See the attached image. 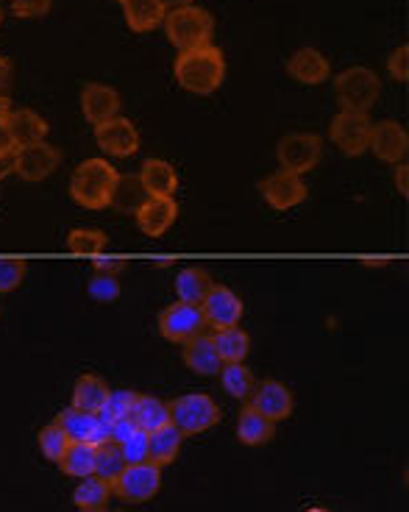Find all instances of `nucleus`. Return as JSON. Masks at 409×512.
Wrapping results in <instances>:
<instances>
[{"instance_id":"c85d7f7f","label":"nucleus","mask_w":409,"mask_h":512,"mask_svg":"<svg viewBox=\"0 0 409 512\" xmlns=\"http://www.w3.org/2000/svg\"><path fill=\"white\" fill-rule=\"evenodd\" d=\"M181 443H184V435L173 423H167L162 429L151 432V462L165 468V465H173L179 460L181 454Z\"/></svg>"},{"instance_id":"72a5a7b5","label":"nucleus","mask_w":409,"mask_h":512,"mask_svg":"<svg viewBox=\"0 0 409 512\" xmlns=\"http://www.w3.org/2000/svg\"><path fill=\"white\" fill-rule=\"evenodd\" d=\"M123 468H126V457H123V451H120L117 443L95 446V476H101V479H106L112 485L117 476L123 474Z\"/></svg>"},{"instance_id":"7ed1b4c3","label":"nucleus","mask_w":409,"mask_h":512,"mask_svg":"<svg viewBox=\"0 0 409 512\" xmlns=\"http://www.w3.org/2000/svg\"><path fill=\"white\" fill-rule=\"evenodd\" d=\"M162 26H165V34L167 39H170V45L179 53L212 45V34H215V20H212V14L206 12V9H201V6H195V3L167 12Z\"/></svg>"},{"instance_id":"6ab92c4d","label":"nucleus","mask_w":409,"mask_h":512,"mask_svg":"<svg viewBox=\"0 0 409 512\" xmlns=\"http://www.w3.org/2000/svg\"><path fill=\"white\" fill-rule=\"evenodd\" d=\"M6 131L12 137L14 148H26L34 142H42L48 137V120L37 115L34 109H12V115L6 117Z\"/></svg>"},{"instance_id":"864d4df0","label":"nucleus","mask_w":409,"mask_h":512,"mask_svg":"<svg viewBox=\"0 0 409 512\" xmlns=\"http://www.w3.org/2000/svg\"><path fill=\"white\" fill-rule=\"evenodd\" d=\"M307 512H326V510H323V507H309Z\"/></svg>"},{"instance_id":"4d7b16f0","label":"nucleus","mask_w":409,"mask_h":512,"mask_svg":"<svg viewBox=\"0 0 409 512\" xmlns=\"http://www.w3.org/2000/svg\"><path fill=\"white\" fill-rule=\"evenodd\" d=\"M120 3H123V0H120Z\"/></svg>"},{"instance_id":"cd10ccee","label":"nucleus","mask_w":409,"mask_h":512,"mask_svg":"<svg viewBox=\"0 0 409 512\" xmlns=\"http://www.w3.org/2000/svg\"><path fill=\"white\" fill-rule=\"evenodd\" d=\"M151 195L142 187L140 176H117L115 192H112V209L123 212V215H137L140 206L148 201Z\"/></svg>"},{"instance_id":"f704fd0d","label":"nucleus","mask_w":409,"mask_h":512,"mask_svg":"<svg viewBox=\"0 0 409 512\" xmlns=\"http://www.w3.org/2000/svg\"><path fill=\"white\" fill-rule=\"evenodd\" d=\"M67 251L78 256H98L106 251V234L101 229H73L67 234Z\"/></svg>"},{"instance_id":"bb28decb","label":"nucleus","mask_w":409,"mask_h":512,"mask_svg":"<svg viewBox=\"0 0 409 512\" xmlns=\"http://www.w3.org/2000/svg\"><path fill=\"white\" fill-rule=\"evenodd\" d=\"M131 421H134L137 429L151 435V432H156V429H162V426L170 423V407H167V401H162V398L140 393L137 404H134V412H131Z\"/></svg>"},{"instance_id":"f257e3e1","label":"nucleus","mask_w":409,"mask_h":512,"mask_svg":"<svg viewBox=\"0 0 409 512\" xmlns=\"http://www.w3.org/2000/svg\"><path fill=\"white\" fill-rule=\"evenodd\" d=\"M173 76L179 81L181 90L192 92V95H212L226 81L223 51L215 45H204L195 51L179 53L176 64H173Z\"/></svg>"},{"instance_id":"2eb2a0df","label":"nucleus","mask_w":409,"mask_h":512,"mask_svg":"<svg viewBox=\"0 0 409 512\" xmlns=\"http://www.w3.org/2000/svg\"><path fill=\"white\" fill-rule=\"evenodd\" d=\"M368 151H373L376 159H382L387 165H401L407 162L409 154V134L407 128L398 120H382L371 128V142Z\"/></svg>"},{"instance_id":"2f4dec72","label":"nucleus","mask_w":409,"mask_h":512,"mask_svg":"<svg viewBox=\"0 0 409 512\" xmlns=\"http://www.w3.org/2000/svg\"><path fill=\"white\" fill-rule=\"evenodd\" d=\"M220 384H223V390L229 393L231 398H237V401H248L251 393H254L256 379L251 368H245V362H226L223 368H220Z\"/></svg>"},{"instance_id":"a211bd4d","label":"nucleus","mask_w":409,"mask_h":512,"mask_svg":"<svg viewBox=\"0 0 409 512\" xmlns=\"http://www.w3.org/2000/svg\"><path fill=\"white\" fill-rule=\"evenodd\" d=\"M137 218V226H140L142 234L148 237H162L170 231V226L179 218V204L176 198H148L145 204L140 206V212L134 215Z\"/></svg>"},{"instance_id":"393cba45","label":"nucleus","mask_w":409,"mask_h":512,"mask_svg":"<svg viewBox=\"0 0 409 512\" xmlns=\"http://www.w3.org/2000/svg\"><path fill=\"white\" fill-rule=\"evenodd\" d=\"M56 423L64 429V435L70 437V443H92L95 432H98V423L101 415L95 412H81L76 407H67L56 415Z\"/></svg>"},{"instance_id":"a19ab883","label":"nucleus","mask_w":409,"mask_h":512,"mask_svg":"<svg viewBox=\"0 0 409 512\" xmlns=\"http://www.w3.org/2000/svg\"><path fill=\"white\" fill-rule=\"evenodd\" d=\"M12 3V14L20 20H34V17H45L51 12L53 0H9Z\"/></svg>"},{"instance_id":"79ce46f5","label":"nucleus","mask_w":409,"mask_h":512,"mask_svg":"<svg viewBox=\"0 0 409 512\" xmlns=\"http://www.w3.org/2000/svg\"><path fill=\"white\" fill-rule=\"evenodd\" d=\"M387 73L393 81H401V84H407L409 81V48L407 45H401L396 51L390 53V59H387Z\"/></svg>"},{"instance_id":"6e6d98bb","label":"nucleus","mask_w":409,"mask_h":512,"mask_svg":"<svg viewBox=\"0 0 409 512\" xmlns=\"http://www.w3.org/2000/svg\"><path fill=\"white\" fill-rule=\"evenodd\" d=\"M0 3H6V0H0Z\"/></svg>"},{"instance_id":"603ef678","label":"nucleus","mask_w":409,"mask_h":512,"mask_svg":"<svg viewBox=\"0 0 409 512\" xmlns=\"http://www.w3.org/2000/svg\"><path fill=\"white\" fill-rule=\"evenodd\" d=\"M3 17H6V12H3V3H0V26H3Z\"/></svg>"},{"instance_id":"4be33fe9","label":"nucleus","mask_w":409,"mask_h":512,"mask_svg":"<svg viewBox=\"0 0 409 512\" xmlns=\"http://www.w3.org/2000/svg\"><path fill=\"white\" fill-rule=\"evenodd\" d=\"M184 365L198 376H218L223 362H220L209 334H198V337L184 343Z\"/></svg>"},{"instance_id":"f8f14e48","label":"nucleus","mask_w":409,"mask_h":512,"mask_svg":"<svg viewBox=\"0 0 409 512\" xmlns=\"http://www.w3.org/2000/svg\"><path fill=\"white\" fill-rule=\"evenodd\" d=\"M248 407L254 412H259L262 418L279 423L287 421L293 415V390L284 382H276V379H265L254 387V393L248 398Z\"/></svg>"},{"instance_id":"473e14b6","label":"nucleus","mask_w":409,"mask_h":512,"mask_svg":"<svg viewBox=\"0 0 409 512\" xmlns=\"http://www.w3.org/2000/svg\"><path fill=\"white\" fill-rule=\"evenodd\" d=\"M109 499H112V485L95 474L81 479L76 490H73V504L78 510H101V507L109 504Z\"/></svg>"},{"instance_id":"c9c22d12","label":"nucleus","mask_w":409,"mask_h":512,"mask_svg":"<svg viewBox=\"0 0 409 512\" xmlns=\"http://www.w3.org/2000/svg\"><path fill=\"white\" fill-rule=\"evenodd\" d=\"M39 451H42V457L48 462H59L64 457V451L70 446V437L64 435V429L59 423L53 421L48 426H42L37 435Z\"/></svg>"},{"instance_id":"412c9836","label":"nucleus","mask_w":409,"mask_h":512,"mask_svg":"<svg viewBox=\"0 0 409 512\" xmlns=\"http://www.w3.org/2000/svg\"><path fill=\"white\" fill-rule=\"evenodd\" d=\"M123 17H126V26L134 34H148L165 23L167 9L162 6V0H123Z\"/></svg>"},{"instance_id":"0eeeda50","label":"nucleus","mask_w":409,"mask_h":512,"mask_svg":"<svg viewBox=\"0 0 409 512\" xmlns=\"http://www.w3.org/2000/svg\"><path fill=\"white\" fill-rule=\"evenodd\" d=\"M371 117L357 115V112H337L329 123V137L340 148V154L357 159L368 151L371 142Z\"/></svg>"},{"instance_id":"f3484780","label":"nucleus","mask_w":409,"mask_h":512,"mask_svg":"<svg viewBox=\"0 0 409 512\" xmlns=\"http://www.w3.org/2000/svg\"><path fill=\"white\" fill-rule=\"evenodd\" d=\"M120 106H123L120 92L115 87H109V84H87L81 90V112L92 126L120 115Z\"/></svg>"},{"instance_id":"37998d69","label":"nucleus","mask_w":409,"mask_h":512,"mask_svg":"<svg viewBox=\"0 0 409 512\" xmlns=\"http://www.w3.org/2000/svg\"><path fill=\"white\" fill-rule=\"evenodd\" d=\"M92 268H95V273H106V276H117L120 270L126 268V262L123 259H115V256H95L92 259Z\"/></svg>"},{"instance_id":"5fc2aeb1","label":"nucleus","mask_w":409,"mask_h":512,"mask_svg":"<svg viewBox=\"0 0 409 512\" xmlns=\"http://www.w3.org/2000/svg\"><path fill=\"white\" fill-rule=\"evenodd\" d=\"M78 512H109L106 507H101V510H78Z\"/></svg>"},{"instance_id":"a18cd8bd","label":"nucleus","mask_w":409,"mask_h":512,"mask_svg":"<svg viewBox=\"0 0 409 512\" xmlns=\"http://www.w3.org/2000/svg\"><path fill=\"white\" fill-rule=\"evenodd\" d=\"M393 181H396V190L401 192L404 198H409V167H407V162L396 165V176H393Z\"/></svg>"},{"instance_id":"09e8293b","label":"nucleus","mask_w":409,"mask_h":512,"mask_svg":"<svg viewBox=\"0 0 409 512\" xmlns=\"http://www.w3.org/2000/svg\"><path fill=\"white\" fill-rule=\"evenodd\" d=\"M9 115H12V101L6 98V92H0V123H6Z\"/></svg>"},{"instance_id":"f03ea898","label":"nucleus","mask_w":409,"mask_h":512,"mask_svg":"<svg viewBox=\"0 0 409 512\" xmlns=\"http://www.w3.org/2000/svg\"><path fill=\"white\" fill-rule=\"evenodd\" d=\"M117 176L120 173L109 159H87L70 176V198L81 209H106L112 204Z\"/></svg>"},{"instance_id":"4468645a","label":"nucleus","mask_w":409,"mask_h":512,"mask_svg":"<svg viewBox=\"0 0 409 512\" xmlns=\"http://www.w3.org/2000/svg\"><path fill=\"white\" fill-rule=\"evenodd\" d=\"M259 190H262V198H265L276 212H287V209H293V206L307 201V184H304V176H295L290 170H276V173H270L268 179L259 184Z\"/></svg>"},{"instance_id":"c756f323","label":"nucleus","mask_w":409,"mask_h":512,"mask_svg":"<svg viewBox=\"0 0 409 512\" xmlns=\"http://www.w3.org/2000/svg\"><path fill=\"white\" fill-rule=\"evenodd\" d=\"M212 284L215 282H212V276L204 268H184L176 276V295H179V301H184V304L201 307V301L212 290Z\"/></svg>"},{"instance_id":"3c124183","label":"nucleus","mask_w":409,"mask_h":512,"mask_svg":"<svg viewBox=\"0 0 409 512\" xmlns=\"http://www.w3.org/2000/svg\"><path fill=\"white\" fill-rule=\"evenodd\" d=\"M365 268H387V259H365Z\"/></svg>"},{"instance_id":"20e7f679","label":"nucleus","mask_w":409,"mask_h":512,"mask_svg":"<svg viewBox=\"0 0 409 512\" xmlns=\"http://www.w3.org/2000/svg\"><path fill=\"white\" fill-rule=\"evenodd\" d=\"M379 76L371 67H348L334 76V98L340 103V112H357L368 115L379 101Z\"/></svg>"},{"instance_id":"c03bdc74","label":"nucleus","mask_w":409,"mask_h":512,"mask_svg":"<svg viewBox=\"0 0 409 512\" xmlns=\"http://www.w3.org/2000/svg\"><path fill=\"white\" fill-rule=\"evenodd\" d=\"M12 76H14L12 59L0 53V92H6L9 87H12Z\"/></svg>"},{"instance_id":"a878e982","label":"nucleus","mask_w":409,"mask_h":512,"mask_svg":"<svg viewBox=\"0 0 409 512\" xmlns=\"http://www.w3.org/2000/svg\"><path fill=\"white\" fill-rule=\"evenodd\" d=\"M212 337V346L218 351L220 362H245L248 351H251V337L248 332H243L240 326H229V329H215Z\"/></svg>"},{"instance_id":"58836bf2","label":"nucleus","mask_w":409,"mask_h":512,"mask_svg":"<svg viewBox=\"0 0 409 512\" xmlns=\"http://www.w3.org/2000/svg\"><path fill=\"white\" fill-rule=\"evenodd\" d=\"M120 451L126 457V465H137V462H151V435L134 429L131 435L120 443Z\"/></svg>"},{"instance_id":"e433bc0d","label":"nucleus","mask_w":409,"mask_h":512,"mask_svg":"<svg viewBox=\"0 0 409 512\" xmlns=\"http://www.w3.org/2000/svg\"><path fill=\"white\" fill-rule=\"evenodd\" d=\"M137 396H140V393H134V390H112L109 398H106V404H103V410L98 412V415H101L103 421L131 418L134 404H137Z\"/></svg>"},{"instance_id":"b1692460","label":"nucleus","mask_w":409,"mask_h":512,"mask_svg":"<svg viewBox=\"0 0 409 512\" xmlns=\"http://www.w3.org/2000/svg\"><path fill=\"white\" fill-rule=\"evenodd\" d=\"M276 437V423L268 421V418H262L259 412H254L248 404L240 412V418H237V440L243 443V446H265Z\"/></svg>"},{"instance_id":"9b49d317","label":"nucleus","mask_w":409,"mask_h":512,"mask_svg":"<svg viewBox=\"0 0 409 512\" xmlns=\"http://www.w3.org/2000/svg\"><path fill=\"white\" fill-rule=\"evenodd\" d=\"M95 142L112 159H128L140 151V131L128 117H112L95 126Z\"/></svg>"},{"instance_id":"4c0bfd02","label":"nucleus","mask_w":409,"mask_h":512,"mask_svg":"<svg viewBox=\"0 0 409 512\" xmlns=\"http://www.w3.org/2000/svg\"><path fill=\"white\" fill-rule=\"evenodd\" d=\"M28 265L26 259L17 256H0V295L17 290L23 279H26Z\"/></svg>"},{"instance_id":"49530a36","label":"nucleus","mask_w":409,"mask_h":512,"mask_svg":"<svg viewBox=\"0 0 409 512\" xmlns=\"http://www.w3.org/2000/svg\"><path fill=\"white\" fill-rule=\"evenodd\" d=\"M12 151H17V148H14V142H12V137H9V131H6V126L0 123V156L12 154Z\"/></svg>"},{"instance_id":"423d86ee","label":"nucleus","mask_w":409,"mask_h":512,"mask_svg":"<svg viewBox=\"0 0 409 512\" xmlns=\"http://www.w3.org/2000/svg\"><path fill=\"white\" fill-rule=\"evenodd\" d=\"M162 490V468L154 462H137L126 465L123 474L112 482V496L128 504H145Z\"/></svg>"},{"instance_id":"9d476101","label":"nucleus","mask_w":409,"mask_h":512,"mask_svg":"<svg viewBox=\"0 0 409 512\" xmlns=\"http://www.w3.org/2000/svg\"><path fill=\"white\" fill-rule=\"evenodd\" d=\"M59 162H62L59 148H53L45 140L34 142L14 151V176H20L28 184H37V181L51 179Z\"/></svg>"},{"instance_id":"ddd939ff","label":"nucleus","mask_w":409,"mask_h":512,"mask_svg":"<svg viewBox=\"0 0 409 512\" xmlns=\"http://www.w3.org/2000/svg\"><path fill=\"white\" fill-rule=\"evenodd\" d=\"M201 312H204L206 326H212V329H229V326H237L243 320L245 307L243 301H240V295L234 293L231 287L212 284V290L201 301Z\"/></svg>"},{"instance_id":"aec40b11","label":"nucleus","mask_w":409,"mask_h":512,"mask_svg":"<svg viewBox=\"0 0 409 512\" xmlns=\"http://www.w3.org/2000/svg\"><path fill=\"white\" fill-rule=\"evenodd\" d=\"M140 181L148 195L154 198H173L179 190V173L165 159H145L140 170Z\"/></svg>"},{"instance_id":"dca6fc26","label":"nucleus","mask_w":409,"mask_h":512,"mask_svg":"<svg viewBox=\"0 0 409 512\" xmlns=\"http://www.w3.org/2000/svg\"><path fill=\"white\" fill-rule=\"evenodd\" d=\"M287 73L304 87H318L332 78V64L318 51V48H298L287 59Z\"/></svg>"},{"instance_id":"5701e85b","label":"nucleus","mask_w":409,"mask_h":512,"mask_svg":"<svg viewBox=\"0 0 409 512\" xmlns=\"http://www.w3.org/2000/svg\"><path fill=\"white\" fill-rule=\"evenodd\" d=\"M109 384L103 382L101 376H95V373H84V376H78L76 384H73V404L70 407H76L81 412H98L103 410V404H106V398H109Z\"/></svg>"},{"instance_id":"7c9ffc66","label":"nucleus","mask_w":409,"mask_h":512,"mask_svg":"<svg viewBox=\"0 0 409 512\" xmlns=\"http://www.w3.org/2000/svg\"><path fill=\"white\" fill-rule=\"evenodd\" d=\"M59 471L73 479H87L95 474V446L92 443H70L59 462Z\"/></svg>"},{"instance_id":"ea45409f","label":"nucleus","mask_w":409,"mask_h":512,"mask_svg":"<svg viewBox=\"0 0 409 512\" xmlns=\"http://www.w3.org/2000/svg\"><path fill=\"white\" fill-rule=\"evenodd\" d=\"M87 293L92 295V301H98V304H115L120 293H123V287L117 282V276H106V273H95L87 284Z\"/></svg>"},{"instance_id":"1a4fd4ad","label":"nucleus","mask_w":409,"mask_h":512,"mask_svg":"<svg viewBox=\"0 0 409 512\" xmlns=\"http://www.w3.org/2000/svg\"><path fill=\"white\" fill-rule=\"evenodd\" d=\"M206 329V318L201 307H195V304H184V301H176V304H170L159 312V332L165 340L170 343H187L192 337H198V334H204Z\"/></svg>"},{"instance_id":"6e6552de","label":"nucleus","mask_w":409,"mask_h":512,"mask_svg":"<svg viewBox=\"0 0 409 512\" xmlns=\"http://www.w3.org/2000/svg\"><path fill=\"white\" fill-rule=\"evenodd\" d=\"M320 156H323V140L318 134H287L276 148V159L282 170H290L295 176L315 170L320 165Z\"/></svg>"},{"instance_id":"de8ad7c7","label":"nucleus","mask_w":409,"mask_h":512,"mask_svg":"<svg viewBox=\"0 0 409 512\" xmlns=\"http://www.w3.org/2000/svg\"><path fill=\"white\" fill-rule=\"evenodd\" d=\"M14 173V151L12 154L0 156V181L6 179V176H12Z\"/></svg>"},{"instance_id":"39448f33","label":"nucleus","mask_w":409,"mask_h":512,"mask_svg":"<svg viewBox=\"0 0 409 512\" xmlns=\"http://www.w3.org/2000/svg\"><path fill=\"white\" fill-rule=\"evenodd\" d=\"M167 407H170V423L184 437L204 435L212 426H218L220 415H223L215 404V398L206 396V393H187V396L170 401Z\"/></svg>"},{"instance_id":"8fccbe9b","label":"nucleus","mask_w":409,"mask_h":512,"mask_svg":"<svg viewBox=\"0 0 409 512\" xmlns=\"http://www.w3.org/2000/svg\"><path fill=\"white\" fill-rule=\"evenodd\" d=\"M195 0H162V6H165L167 12H173V9H181V6H192Z\"/></svg>"}]
</instances>
